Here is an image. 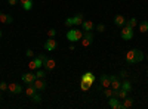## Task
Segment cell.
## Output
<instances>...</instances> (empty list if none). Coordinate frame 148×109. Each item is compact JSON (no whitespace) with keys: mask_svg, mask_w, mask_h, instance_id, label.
Listing matches in <instances>:
<instances>
[{"mask_svg":"<svg viewBox=\"0 0 148 109\" xmlns=\"http://www.w3.org/2000/svg\"><path fill=\"white\" fill-rule=\"evenodd\" d=\"M121 89H125L126 91H130L132 90V83L125 80V81H121Z\"/></svg>","mask_w":148,"mask_h":109,"instance_id":"603a6c76","label":"cell"},{"mask_svg":"<svg viewBox=\"0 0 148 109\" xmlns=\"http://www.w3.org/2000/svg\"><path fill=\"white\" fill-rule=\"evenodd\" d=\"M55 35H56V30H55V28L47 30V37H49V39H55Z\"/></svg>","mask_w":148,"mask_h":109,"instance_id":"83f0119b","label":"cell"},{"mask_svg":"<svg viewBox=\"0 0 148 109\" xmlns=\"http://www.w3.org/2000/svg\"><path fill=\"white\" fill-rule=\"evenodd\" d=\"M36 78H37V77H36V72H25V74L21 75L22 83H25V84H33Z\"/></svg>","mask_w":148,"mask_h":109,"instance_id":"52a82bcc","label":"cell"},{"mask_svg":"<svg viewBox=\"0 0 148 109\" xmlns=\"http://www.w3.org/2000/svg\"><path fill=\"white\" fill-rule=\"evenodd\" d=\"M108 106L113 109H121V102L119 97H108Z\"/></svg>","mask_w":148,"mask_h":109,"instance_id":"7c38bea8","label":"cell"},{"mask_svg":"<svg viewBox=\"0 0 148 109\" xmlns=\"http://www.w3.org/2000/svg\"><path fill=\"white\" fill-rule=\"evenodd\" d=\"M99 84L102 89H107V87H111V81H110V77L107 74H102L99 77Z\"/></svg>","mask_w":148,"mask_h":109,"instance_id":"4fadbf2b","label":"cell"},{"mask_svg":"<svg viewBox=\"0 0 148 109\" xmlns=\"http://www.w3.org/2000/svg\"><path fill=\"white\" fill-rule=\"evenodd\" d=\"M95 30L98 32H104L105 31V25H104V24H98V25H95Z\"/></svg>","mask_w":148,"mask_h":109,"instance_id":"f546056e","label":"cell"},{"mask_svg":"<svg viewBox=\"0 0 148 109\" xmlns=\"http://www.w3.org/2000/svg\"><path fill=\"white\" fill-rule=\"evenodd\" d=\"M147 60H148V55H147Z\"/></svg>","mask_w":148,"mask_h":109,"instance_id":"ab89813d","label":"cell"},{"mask_svg":"<svg viewBox=\"0 0 148 109\" xmlns=\"http://www.w3.org/2000/svg\"><path fill=\"white\" fill-rule=\"evenodd\" d=\"M33 86L37 89V91H42V90H45V89H46L47 83L45 81V78H36V80H34V83H33Z\"/></svg>","mask_w":148,"mask_h":109,"instance_id":"30bf717a","label":"cell"},{"mask_svg":"<svg viewBox=\"0 0 148 109\" xmlns=\"http://www.w3.org/2000/svg\"><path fill=\"white\" fill-rule=\"evenodd\" d=\"M133 106V99L132 97H127L126 99H123V103H121V109H129V108H132Z\"/></svg>","mask_w":148,"mask_h":109,"instance_id":"ffe728a7","label":"cell"},{"mask_svg":"<svg viewBox=\"0 0 148 109\" xmlns=\"http://www.w3.org/2000/svg\"><path fill=\"white\" fill-rule=\"evenodd\" d=\"M36 77H37V78H45V77H46V71H43V69H36Z\"/></svg>","mask_w":148,"mask_h":109,"instance_id":"4316f807","label":"cell"},{"mask_svg":"<svg viewBox=\"0 0 148 109\" xmlns=\"http://www.w3.org/2000/svg\"><path fill=\"white\" fill-rule=\"evenodd\" d=\"M114 24H116L117 27L121 28L123 25H126V18L123 16V15H116V16H114Z\"/></svg>","mask_w":148,"mask_h":109,"instance_id":"ac0fdd59","label":"cell"},{"mask_svg":"<svg viewBox=\"0 0 148 109\" xmlns=\"http://www.w3.org/2000/svg\"><path fill=\"white\" fill-rule=\"evenodd\" d=\"M56 40L55 39H49V40H46L45 41V44H43V47H45V50L46 52H53L55 49H56Z\"/></svg>","mask_w":148,"mask_h":109,"instance_id":"9c48e42d","label":"cell"},{"mask_svg":"<svg viewBox=\"0 0 148 109\" xmlns=\"http://www.w3.org/2000/svg\"><path fill=\"white\" fill-rule=\"evenodd\" d=\"M108 77H110V81H111V89L113 90L121 89V81H120L119 75H108Z\"/></svg>","mask_w":148,"mask_h":109,"instance_id":"ba28073f","label":"cell"},{"mask_svg":"<svg viewBox=\"0 0 148 109\" xmlns=\"http://www.w3.org/2000/svg\"><path fill=\"white\" fill-rule=\"evenodd\" d=\"M43 66H45V69H46V71H52V69H55V66H56L55 59H49V58H47V59L45 60Z\"/></svg>","mask_w":148,"mask_h":109,"instance_id":"5bb4252c","label":"cell"},{"mask_svg":"<svg viewBox=\"0 0 148 109\" xmlns=\"http://www.w3.org/2000/svg\"><path fill=\"white\" fill-rule=\"evenodd\" d=\"M31 102H34V103H40V102H42V96L36 91V93L31 96Z\"/></svg>","mask_w":148,"mask_h":109,"instance_id":"d4e9b609","label":"cell"},{"mask_svg":"<svg viewBox=\"0 0 148 109\" xmlns=\"http://www.w3.org/2000/svg\"><path fill=\"white\" fill-rule=\"evenodd\" d=\"M138 28H139V31L144 34V32H148V21H142L139 25H138Z\"/></svg>","mask_w":148,"mask_h":109,"instance_id":"7402d4cb","label":"cell"},{"mask_svg":"<svg viewBox=\"0 0 148 109\" xmlns=\"http://www.w3.org/2000/svg\"><path fill=\"white\" fill-rule=\"evenodd\" d=\"M80 89H82V91H88L90 87H89L86 83H83V81H82V83H80Z\"/></svg>","mask_w":148,"mask_h":109,"instance_id":"1f68e13d","label":"cell"},{"mask_svg":"<svg viewBox=\"0 0 148 109\" xmlns=\"http://www.w3.org/2000/svg\"><path fill=\"white\" fill-rule=\"evenodd\" d=\"M126 25H129V27L135 28V27L138 25V21H136V18H130L129 21H126Z\"/></svg>","mask_w":148,"mask_h":109,"instance_id":"484cf974","label":"cell"},{"mask_svg":"<svg viewBox=\"0 0 148 109\" xmlns=\"http://www.w3.org/2000/svg\"><path fill=\"white\" fill-rule=\"evenodd\" d=\"M47 59V56L45 55V53H40L37 58H34V59H31L30 62H28V69L30 71H36V69H40L42 66H43V64H45V60Z\"/></svg>","mask_w":148,"mask_h":109,"instance_id":"7a4b0ae2","label":"cell"},{"mask_svg":"<svg viewBox=\"0 0 148 109\" xmlns=\"http://www.w3.org/2000/svg\"><path fill=\"white\" fill-rule=\"evenodd\" d=\"M144 58H145L144 52H141L139 49H132V50H129V52L126 53V58H125V59H126V62H127L129 65H133V64L142 62Z\"/></svg>","mask_w":148,"mask_h":109,"instance_id":"6da1fadb","label":"cell"},{"mask_svg":"<svg viewBox=\"0 0 148 109\" xmlns=\"http://www.w3.org/2000/svg\"><path fill=\"white\" fill-rule=\"evenodd\" d=\"M104 94L107 96V97H113V89H110V87L104 89Z\"/></svg>","mask_w":148,"mask_h":109,"instance_id":"4dcf8cb0","label":"cell"},{"mask_svg":"<svg viewBox=\"0 0 148 109\" xmlns=\"http://www.w3.org/2000/svg\"><path fill=\"white\" fill-rule=\"evenodd\" d=\"M147 75H148V68H147Z\"/></svg>","mask_w":148,"mask_h":109,"instance_id":"f35d334b","label":"cell"},{"mask_svg":"<svg viewBox=\"0 0 148 109\" xmlns=\"http://www.w3.org/2000/svg\"><path fill=\"white\" fill-rule=\"evenodd\" d=\"M95 80H96V77L92 74L90 71H88V72H84L83 74V77H82V81L83 83H86L88 86L90 87V86H93V83H95Z\"/></svg>","mask_w":148,"mask_h":109,"instance_id":"8992f818","label":"cell"},{"mask_svg":"<svg viewBox=\"0 0 148 109\" xmlns=\"http://www.w3.org/2000/svg\"><path fill=\"white\" fill-rule=\"evenodd\" d=\"M25 56H27V58H33V56H34V52H33L31 49H27V50H25Z\"/></svg>","mask_w":148,"mask_h":109,"instance_id":"e575fe53","label":"cell"},{"mask_svg":"<svg viewBox=\"0 0 148 109\" xmlns=\"http://www.w3.org/2000/svg\"><path fill=\"white\" fill-rule=\"evenodd\" d=\"M2 35H3V32H2V30H0V39H2Z\"/></svg>","mask_w":148,"mask_h":109,"instance_id":"74e56055","label":"cell"},{"mask_svg":"<svg viewBox=\"0 0 148 109\" xmlns=\"http://www.w3.org/2000/svg\"><path fill=\"white\" fill-rule=\"evenodd\" d=\"M19 3L22 5V9L27 12L33 9V0H19Z\"/></svg>","mask_w":148,"mask_h":109,"instance_id":"d6986e66","label":"cell"},{"mask_svg":"<svg viewBox=\"0 0 148 109\" xmlns=\"http://www.w3.org/2000/svg\"><path fill=\"white\" fill-rule=\"evenodd\" d=\"M127 96H129V91H126L125 89H119V96H117L119 99H121V100H123V99H126Z\"/></svg>","mask_w":148,"mask_h":109,"instance_id":"cb8c5ba5","label":"cell"},{"mask_svg":"<svg viewBox=\"0 0 148 109\" xmlns=\"http://www.w3.org/2000/svg\"><path fill=\"white\" fill-rule=\"evenodd\" d=\"M82 37H83V32L79 30V28H70L68 31H67V40L70 41V43H77V41H80L82 40Z\"/></svg>","mask_w":148,"mask_h":109,"instance_id":"3957f363","label":"cell"},{"mask_svg":"<svg viewBox=\"0 0 148 109\" xmlns=\"http://www.w3.org/2000/svg\"><path fill=\"white\" fill-rule=\"evenodd\" d=\"M37 91V89L33 86V84H27V89H25V94H27V97H31V96Z\"/></svg>","mask_w":148,"mask_h":109,"instance_id":"44dd1931","label":"cell"},{"mask_svg":"<svg viewBox=\"0 0 148 109\" xmlns=\"http://www.w3.org/2000/svg\"><path fill=\"white\" fill-rule=\"evenodd\" d=\"M84 21V15L83 14H77L76 16H73V24H74V27H80Z\"/></svg>","mask_w":148,"mask_h":109,"instance_id":"2e32d148","label":"cell"},{"mask_svg":"<svg viewBox=\"0 0 148 109\" xmlns=\"http://www.w3.org/2000/svg\"><path fill=\"white\" fill-rule=\"evenodd\" d=\"M2 99H3V96H2V93H0V102H2Z\"/></svg>","mask_w":148,"mask_h":109,"instance_id":"8d00e7d4","label":"cell"},{"mask_svg":"<svg viewBox=\"0 0 148 109\" xmlns=\"http://www.w3.org/2000/svg\"><path fill=\"white\" fill-rule=\"evenodd\" d=\"M80 27H82L84 31H92V30H95V24H93L92 21H89V19H84Z\"/></svg>","mask_w":148,"mask_h":109,"instance_id":"9a60e30c","label":"cell"},{"mask_svg":"<svg viewBox=\"0 0 148 109\" xmlns=\"http://www.w3.org/2000/svg\"><path fill=\"white\" fill-rule=\"evenodd\" d=\"M19 2V0H8V3H9V6H15L16 3Z\"/></svg>","mask_w":148,"mask_h":109,"instance_id":"d590c367","label":"cell"},{"mask_svg":"<svg viewBox=\"0 0 148 109\" xmlns=\"http://www.w3.org/2000/svg\"><path fill=\"white\" fill-rule=\"evenodd\" d=\"M8 86H9V84H6L5 81H2V83H0V91H6L8 90Z\"/></svg>","mask_w":148,"mask_h":109,"instance_id":"d6a6232c","label":"cell"},{"mask_svg":"<svg viewBox=\"0 0 148 109\" xmlns=\"http://www.w3.org/2000/svg\"><path fill=\"white\" fill-rule=\"evenodd\" d=\"M121 39L123 40H132L133 39V28L129 25H123L121 27Z\"/></svg>","mask_w":148,"mask_h":109,"instance_id":"277c9868","label":"cell"},{"mask_svg":"<svg viewBox=\"0 0 148 109\" xmlns=\"http://www.w3.org/2000/svg\"><path fill=\"white\" fill-rule=\"evenodd\" d=\"M64 24H65V27H68V28H71V27H74V24H73V16H70V18H67V19L64 21Z\"/></svg>","mask_w":148,"mask_h":109,"instance_id":"f1b7e54d","label":"cell"},{"mask_svg":"<svg viewBox=\"0 0 148 109\" xmlns=\"http://www.w3.org/2000/svg\"><path fill=\"white\" fill-rule=\"evenodd\" d=\"M119 77H120V78H127V71H125V69L120 71V72H119Z\"/></svg>","mask_w":148,"mask_h":109,"instance_id":"836d02e7","label":"cell"},{"mask_svg":"<svg viewBox=\"0 0 148 109\" xmlns=\"http://www.w3.org/2000/svg\"><path fill=\"white\" fill-rule=\"evenodd\" d=\"M8 90L12 94H19L22 91V86H21V84H18V83H12V84H9V86H8Z\"/></svg>","mask_w":148,"mask_h":109,"instance_id":"8fae6325","label":"cell"},{"mask_svg":"<svg viewBox=\"0 0 148 109\" xmlns=\"http://www.w3.org/2000/svg\"><path fill=\"white\" fill-rule=\"evenodd\" d=\"M12 21H14L12 15H9V14H3V12H0V22H2V24H12Z\"/></svg>","mask_w":148,"mask_h":109,"instance_id":"e0dca14e","label":"cell"},{"mask_svg":"<svg viewBox=\"0 0 148 109\" xmlns=\"http://www.w3.org/2000/svg\"><path fill=\"white\" fill-rule=\"evenodd\" d=\"M92 41H93V34H92V31H84L83 37H82V40H80L82 46H83V47H88V46L92 44Z\"/></svg>","mask_w":148,"mask_h":109,"instance_id":"5b68a950","label":"cell"}]
</instances>
